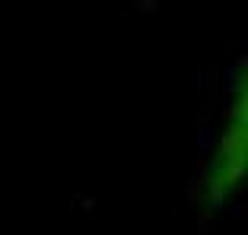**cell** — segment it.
I'll list each match as a JSON object with an SVG mask.
<instances>
[{"label":"cell","instance_id":"6da1fadb","mask_svg":"<svg viewBox=\"0 0 248 235\" xmlns=\"http://www.w3.org/2000/svg\"><path fill=\"white\" fill-rule=\"evenodd\" d=\"M248 169V99H245V73L239 70L229 96V108L223 118V131L207 156L201 175V206L204 213H219L245 181Z\"/></svg>","mask_w":248,"mask_h":235}]
</instances>
